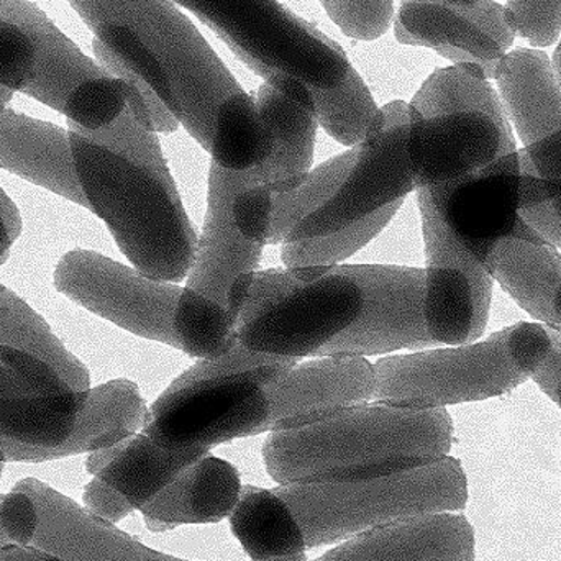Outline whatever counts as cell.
I'll use <instances>...</instances> for the list:
<instances>
[{"label": "cell", "instance_id": "obj_5", "mask_svg": "<svg viewBox=\"0 0 561 561\" xmlns=\"http://www.w3.org/2000/svg\"><path fill=\"white\" fill-rule=\"evenodd\" d=\"M408 127L409 104L391 102L365 141L310 171L290 193L276 194L268 243L332 236L417 190Z\"/></svg>", "mask_w": 561, "mask_h": 561}, {"label": "cell", "instance_id": "obj_11", "mask_svg": "<svg viewBox=\"0 0 561 561\" xmlns=\"http://www.w3.org/2000/svg\"><path fill=\"white\" fill-rule=\"evenodd\" d=\"M206 23L265 81L290 79L312 92L339 89L353 66L342 46L278 0H173Z\"/></svg>", "mask_w": 561, "mask_h": 561}, {"label": "cell", "instance_id": "obj_42", "mask_svg": "<svg viewBox=\"0 0 561 561\" xmlns=\"http://www.w3.org/2000/svg\"><path fill=\"white\" fill-rule=\"evenodd\" d=\"M553 306H556L557 316L561 319V278L559 283V289H557L556 300H553Z\"/></svg>", "mask_w": 561, "mask_h": 561}, {"label": "cell", "instance_id": "obj_15", "mask_svg": "<svg viewBox=\"0 0 561 561\" xmlns=\"http://www.w3.org/2000/svg\"><path fill=\"white\" fill-rule=\"evenodd\" d=\"M89 392L46 359L0 345V437L26 447H59L75 434Z\"/></svg>", "mask_w": 561, "mask_h": 561}, {"label": "cell", "instance_id": "obj_17", "mask_svg": "<svg viewBox=\"0 0 561 561\" xmlns=\"http://www.w3.org/2000/svg\"><path fill=\"white\" fill-rule=\"evenodd\" d=\"M368 293L362 319L316 356H368L422 350L437 343L425 323V272L404 266H358Z\"/></svg>", "mask_w": 561, "mask_h": 561}, {"label": "cell", "instance_id": "obj_7", "mask_svg": "<svg viewBox=\"0 0 561 561\" xmlns=\"http://www.w3.org/2000/svg\"><path fill=\"white\" fill-rule=\"evenodd\" d=\"M517 150L510 117L483 69H438L409 104L408 151L417 191L454 183Z\"/></svg>", "mask_w": 561, "mask_h": 561}, {"label": "cell", "instance_id": "obj_35", "mask_svg": "<svg viewBox=\"0 0 561 561\" xmlns=\"http://www.w3.org/2000/svg\"><path fill=\"white\" fill-rule=\"evenodd\" d=\"M520 219L539 236L543 243L561 249V197L523 210Z\"/></svg>", "mask_w": 561, "mask_h": 561}, {"label": "cell", "instance_id": "obj_30", "mask_svg": "<svg viewBox=\"0 0 561 561\" xmlns=\"http://www.w3.org/2000/svg\"><path fill=\"white\" fill-rule=\"evenodd\" d=\"M0 345L25 350L51 363L76 388L91 391L88 368L25 300L0 284Z\"/></svg>", "mask_w": 561, "mask_h": 561}, {"label": "cell", "instance_id": "obj_14", "mask_svg": "<svg viewBox=\"0 0 561 561\" xmlns=\"http://www.w3.org/2000/svg\"><path fill=\"white\" fill-rule=\"evenodd\" d=\"M424 230V312L437 345H470L483 335L490 316L493 278L451 236L428 191H417Z\"/></svg>", "mask_w": 561, "mask_h": 561}, {"label": "cell", "instance_id": "obj_32", "mask_svg": "<svg viewBox=\"0 0 561 561\" xmlns=\"http://www.w3.org/2000/svg\"><path fill=\"white\" fill-rule=\"evenodd\" d=\"M312 94L317 121L333 140L345 147L362 144L378 125L381 108L355 68L339 89Z\"/></svg>", "mask_w": 561, "mask_h": 561}, {"label": "cell", "instance_id": "obj_25", "mask_svg": "<svg viewBox=\"0 0 561 561\" xmlns=\"http://www.w3.org/2000/svg\"><path fill=\"white\" fill-rule=\"evenodd\" d=\"M494 81L511 124L524 147L561 128V84L542 49L517 48L497 65Z\"/></svg>", "mask_w": 561, "mask_h": 561}, {"label": "cell", "instance_id": "obj_41", "mask_svg": "<svg viewBox=\"0 0 561 561\" xmlns=\"http://www.w3.org/2000/svg\"><path fill=\"white\" fill-rule=\"evenodd\" d=\"M0 503H2V496H0ZM12 546V540L9 539V536H7L5 533H3L2 524H0V550L3 549V547Z\"/></svg>", "mask_w": 561, "mask_h": 561}, {"label": "cell", "instance_id": "obj_39", "mask_svg": "<svg viewBox=\"0 0 561 561\" xmlns=\"http://www.w3.org/2000/svg\"><path fill=\"white\" fill-rule=\"evenodd\" d=\"M13 94L15 92L9 91V89L0 88V114L7 108V104L12 101Z\"/></svg>", "mask_w": 561, "mask_h": 561}, {"label": "cell", "instance_id": "obj_21", "mask_svg": "<svg viewBox=\"0 0 561 561\" xmlns=\"http://www.w3.org/2000/svg\"><path fill=\"white\" fill-rule=\"evenodd\" d=\"M473 560V527L463 516L445 513L358 534L317 561Z\"/></svg>", "mask_w": 561, "mask_h": 561}, {"label": "cell", "instance_id": "obj_22", "mask_svg": "<svg viewBox=\"0 0 561 561\" xmlns=\"http://www.w3.org/2000/svg\"><path fill=\"white\" fill-rule=\"evenodd\" d=\"M150 409L135 382L115 379L89 392L81 421L68 442L55 448L26 447L0 437V450L7 461L59 460L72 455L92 454L114 447L144 431Z\"/></svg>", "mask_w": 561, "mask_h": 561}, {"label": "cell", "instance_id": "obj_40", "mask_svg": "<svg viewBox=\"0 0 561 561\" xmlns=\"http://www.w3.org/2000/svg\"><path fill=\"white\" fill-rule=\"evenodd\" d=\"M553 66H556L557 76H559L561 84V42L557 46L556 53H553Z\"/></svg>", "mask_w": 561, "mask_h": 561}, {"label": "cell", "instance_id": "obj_3", "mask_svg": "<svg viewBox=\"0 0 561 561\" xmlns=\"http://www.w3.org/2000/svg\"><path fill=\"white\" fill-rule=\"evenodd\" d=\"M273 194L265 163L230 171L213 163L206 222L174 312L180 350L199 359L226 355L268 245Z\"/></svg>", "mask_w": 561, "mask_h": 561}, {"label": "cell", "instance_id": "obj_10", "mask_svg": "<svg viewBox=\"0 0 561 561\" xmlns=\"http://www.w3.org/2000/svg\"><path fill=\"white\" fill-rule=\"evenodd\" d=\"M368 302L358 266H335L319 278L256 273L237 327L243 348L278 358L316 356L355 325Z\"/></svg>", "mask_w": 561, "mask_h": 561}, {"label": "cell", "instance_id": "obj_36", "mask_svg": "<svg viewBox=\"0 0 561 561\" xmlns=\"http://www.w3.org/2000/svg\"><path fill=\"white\" fill-rule=\"evenodd\" d=\"M22 227L19 209L0 187V266L10 259V250L22 233Z\"/></svg>", "mask_w": 561, "mask_h": 561}, {"label": "cell", "instance_id": "obj_27", "mask_svg": "<svg viewBox=\"0 0 561 561\" xmlns=\"http://www.w3.org/2000/svg\"><path fill=\"white\" fill-rule=\"evenodd\" d=\"M484 266L530 317L561 332V319L553 306L561 278V255L552 245L503 240L488 255Z\"/></svg>", "mask_w": 561, "mask_h": 561}, {"label": "cell", "instance_id": "obj_1", "mask_svg": "<svg viewBox=\"0 0 561 561\" xmlns=\"http://www.w3.org/2000/svg\"><path fill=\"white\" fill-rule=\"evenodd\" d=\"M94 33L98 61L147 88L213 163L247 171L275 151L256 99L173 0H69Z\"/></svg>", "mask_w": 561, "mask_h": 561}, {"label": "cell", "instance_id": "obj_34", "mask_svg": "<svg viewBox=\"0 0 561 561\" xmlns=\"http://www.w3.org/2000/svg\"><path fill=\"white\" fill-rule=\"evenodd\" d=\"M506 13L517 35L536 48L559 42L561 0H507Z\"/></svg>", "mask_w": 561, "mask_h": 561}, {"label": "cell", "instance_id": "obj_23", "mask_svg": "<svg viewBox=\"0 0 561 561\" xmlns=\"http://www.w3.org/2000/svg\"><path fill=\"white\" fill-rule=\"evenodd\" d=\"M0 168L89 209L68 130L5 108L0 114Z\"/></svg>", "mask_w": 561, "mask_h": 561}, {"label": "cell", "instance_id": "obj_16", "mask_svg": "<svg viewBox=\"0 0 561 561\" xmlns=\"http://www.w3.org/2000/svg\"><path fill=\"white\" fill-rule=\"evenodd\" d=\"M396 39L425 46L455 65H474L494 79L517 32L494 0H402Z\"/></svg>", "mask_w": 561, "mask_h": 561}, {"label": "cell", "instance_id": "obj_26", "mask_svg": "<svg viewBox=\"0 0 561 561\" xmlns=\"http://www.w3.org/2000/svg\"><path fill=\"white\" fill-rule=\"evenodd\" d=\"M240 493L242 483L236 468L206 455L140 511L154 533L184 524L220 523L236 510Z\"/></svg>", "mask_w": 561, "mask_h": 561}, {"label": "cell", "instance_id": "obj_31", "mask_svg": "<svg viewBox=\"0 0 561 561\" xmlns=\"http://www.w3.org/2000/svg\"><path fill=\"white\" fill-rule=\"evenodd\" d=\"M402 201L389 204L385 209L366 217L362 222L340 230L322 239L309 242L286 243L283 245V263L286 272L300 279H313L335 268L336 263L348 259L353 253L375 239L389 220L396 216Z\"/></svg>", "mask_w": 561, "mask_h": 561}, {"label": "cell", "instance_id": "obj_29", "mask_svg": "<svg viewBox=\"0 0 561 561\" xmlns=\"http://www.w3.org/2000/svg\"><path fill=\"white\" fill-rule=\"evenodd\" d=\"M56 30L30 0H0V88L25 92L32 85Z\"/></svg>", "mask_w": 561, "mask_h": 561}, {"label": "cell", "instance_id": "obj_28", "mask_svg": "<svg viewBox=\"0 0 561 561\" xmlns=\"http://www.w3.org/2000/svg\"><path fill=\"white\" fill-rule=\"evenodd\" d=\"M230 527L252 561H307L299 520L275 490L242 486Z\"/></svg>", "mask_w": 561, "mask_h": 561}, {"label": "cell", "instance_id": "obj_18", "mask_svg": "<svg viewBox=\"0 0 561 561\" xmlns=\"http://www.w3.org/2000/svg\"><path fill=\"white\" fill-rule=\"evenodd\" d=\"M209 450H167L141 432L114 447L92 451L85 470L94 480L84 490L85 507L108 523H118L147 506Z\"/></svg>", "mask_w": 561, "mask_h": 561}, {"label": "cell", "instance_id": "obj_12", "mask_svg": "<svg viewBox=\"0 0 561 561\" xmlns=\"http://www.w3.org/2000/svg\"><path fill=\"white\" fill-rule=\"evenodd\" d=\"M0 524L15 546L62 561H190L148 549L35 478L2 496Z\"/></svg>", "mask_w": 561, "mask_h": 561}, {"label": "cell", "instance_id": "obj_19", "mask_svg": "<svg viewBox=\"0 0 561 561\" xmlns=\"http://www.w3.org/2000/svg\"><path fill=\"white\" fill-rule=\"evenodd\" d=\"M23 94L55 108L78 127L102 130L124 114L131 84L84 55L58 28L42 71Z\"/></svg>", "mask_w": 561, "mask_h": 561}, {"label": "cell", "instance_id": "obj_13", "mask_svg": "<svg viewBox=\"0 0 561 561\" xmlns=\"http://www.w3.org/2000/svg\"><path fill=\"white\" fill-rule=\"evenodd\" d=\"M55 287L134 335L180 348L174 333L180 284L148 278L101 253L72 250L56 266Z\"/></svg>", "mask_w": 561, "mask_h": 561}, {"label": "cell", "instance_id": "obj_8", "mask_svg": "<svg viewBox=\"0 0 561 561\" xmlns=\"http://www.w3.org/2000/svg\"><path fill=\"white\" fill-rule=\"evenodd\" d=\"M550 350L549 327L517 323L474 345L379 359L373 401L417 409L483 401L533 378Z\"/></svg>", "mask_w": 561, "mask_h": 561}, {"label": "cell", "instance_id": "obj_2", "mask_svg": "<svg viewBox=\"0 0 561 561\" xmlns=\"http://www.w3.org/2000/svg\"><path fill=\"white\" fill-rule=\"evenodd\" d=\"M68 134L89 209L128 262L151 279H186L199 239L144 108L128 101L108 127L85 130L68 122Z\"/></svg>", "mask_w": 561, "mask_h": 561}, {"label": "cell", "instance_id": "obj_24", "mask_svg": "<svg viewBox=\"0 0 561 561\" xmlns=\"http://www.w3.org/2000/svg\"><path fill=\"white\" fill-rule=\"evenodd\" d=\"M256 104L275 135V151L265 161L273 194L296 190L313 160L317 121L312 91L290 79L265 81L256 95Z\"/></svg>", "mask_w": 561, "mask_h": 561}, {"label": "cell", "instance_id": "obj_20", "mask_svg": "<svg viewBox=\"0 0 561 561\" xmlns=\"http://www.w3.org/2000/svg\"><path fill=\"white\" fill-rule=\"evenodd\" d=\"M375 365L363 356L335 355L294 366L273 388L266 432L316 424L375 398Z\"/></svg>", "mask_w": 561, "mask_h": 561}, {"label": "cell", "instance_id": "obj_6", "mask_svg": "<svg viewBox=\"0 0 561 561\" xmlns=\"http://www.w3.org/2000/svg\"><path fill=\"white\" fill-rule=\"evenodd\" d=\"M297 359L262 355L237 343L197 362L150 409L144 434L167 448H210L266 432L272 391Z\"/></svg>", "mask_w": 561, "mask_h": 561}, {"label": "cell", "instance_id": "obj_44", "mask_svg": "<svg viewBox=\"0 0 561 561\" xmlns=\"http://www.w3.org/2000/svg\"><path fill=\"white\" fill-rule=\"evenodd\" d=\"M557 404H559L561 408V382H560L559 392H557Z\"/></svg>", "mask_w": 561, "mask_h": 561}, {"label": "cell", "instance_id": "obj_33", "mask_svg": "<svg viewBox=\"0 0 561 561\" xmlns=\"http://www.w3.org/2000/svg\"><path fill=\"white\" fill-rule=\"evenodd\" d=\"M320 3L346 36L359 42L381 38L394 15L392 0H320Z\"/></svg>", "mask_w": 561, "mask_h": 561}, {"label": "cell", "instance_id": "obj_9", "mask_svg": "<svg viewBox=\"0 0 561 561\" xmlns=\"http://www.w3.org/2000/svg\"><path fill=\"white\" fill-rule=\"evenodd\" d=\"M275 491L296 514L307 547L460 511L468 501L463 468L450 457L373 480L293 484Z\"/></svg>", "mask_w": 561, "mask_h": 561}, {"label": "cell", "instance_id": "obj_37", "mask_svg": "<svg viewBox=\"0 0 561 561\" xmlns=\"http://www.w3.org/2000/svg\"><path fill=\"white\" fill-rule=\"evenodd\" d=\"M549 332L552 336V350H550V355L547 356L542 366L537 369L533 379L553 401L561 382V332L553 329H549Z\"/></svg>", "mask_w": 561, "mask_h": 561}, {"label": "cell", "instance_id": "obj_43", "mask_svg": "<svg viewBox=\"0 0 561 561\" xmlns=\"http://www.w3.org/2000/svg\"><path fill=\"white\" fill-rule=\"evenodd\" d=\"M5 463V457H3L2 450H0V478H2L3 465Z\"/></svg>", "mask_w": 561, "mask_h": 561}, {"label": "cell", "instance_id": "obj_38", "mask_svg": "<svg viewBox=\"0 0 561 561\" xmlns=\"http://www.w3.org/2000/svg\"><path fill=\"white\" fill-rule=\"evenodd\" d=\"M0 561H62L55 559V557L46 556V553L38 552L28 547H20L12 543V546L3 547L0 550Z\"/></svg>", "mask_w": 561, "mask_h": 561}, {"label": "cell", "instance_id": "obj_4", "mask_svg": "<svg viewBox=\"0 0 561 561\" xmlns=\"http://www.w3.org/2000/svg\"><path fill=\"white\" fill-rule=\"evenodd\" d=\"M454 424L445 408L363 404L316 424L273 432L263 448L280 486L373 480L448 457Z\"/></svg>", "mask_w": 561, "mask_h": 561}]
</instances>
